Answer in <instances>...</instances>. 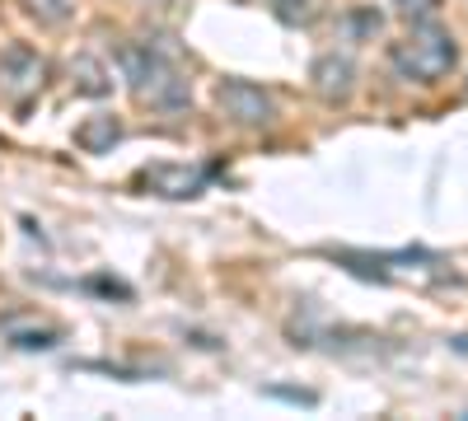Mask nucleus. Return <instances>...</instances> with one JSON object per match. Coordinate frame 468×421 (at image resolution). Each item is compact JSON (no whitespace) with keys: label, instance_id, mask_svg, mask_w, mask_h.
Returning <instances> with one entry per match:
<instances>
[{"label":"nucleus","instance_id":"1","mask_svg":"<svg viewBox=\"0 0 468 421\" xmlns=\"http://www.w3.org/2000/svg\"><path fill=\"white\" fill-rule=\"evenodd\" d=\"M117 66H122L132 94H136L145 108H154V112H183V108L192 103L187 75H183L160 47H141V43H132V47L117 52Z\"/></svg>","mask_w":468,"mask_h":421},{"label":"nucleus","instance_id":"2","mask_svg":"<svg viewBox=\"0 0 468 421\" xmlns=\"http://www.w3.org/2000/svg\"><path fill=\"white\" fill-rule=\"evenodd\" d=\"M459 61V43L450 28H436V24H417L403 43L388 47V66L399 70V80L408 85H436L454 70Z\"/></svg>","mask_w":468,"mask_h":421},{"label":"nucleus","instance_id":"3","mask_svg":"<svg viewBox=\"0 0 468 421\" xmlns=\"http://www.w3.org/2000/svg\"><path fill=\"white\" fill-rule=\"evenodd\" d=\"M216 99L225 108V118L239 122V127H271L277 122V103H271V94L253 80H220Z\"/></svg>","mask_w":468,"mask_h":421},{"label":"nucleus","instance_id":"4","mask_svg":"<svg viewBox=\"0 0 468 421\" xmlns=\"http://www.w3.org/2000/svg\"><path fill=\"white\" fill-rule=\"evenodd\" d=\"M43 80H48V61L37 57L33 47L15 43V47L0 52V94L5 99L24 103V99H33L37 89H43Z\"/></svg>","mask_w":468,"mask_h":421},{"label":"nucleus","instance_id":"5","mask_svg":"<svg viewBox=\"0 0 468 421\" xmlns=\"http://www.w3.org/2000/svg\"><path fill=\"white\" fill-rule=\"evenodd\" d=\"M314 89L328 99V103H342L346 94H351V80H356V66H351L346 57H337V52H328V57H319L314 61Z\"/></svg>","mask_w":468,"mask_h":421},{"label":"nucleus","instance_id":"6","mask_svg":"<svg viewBox=\"0 0 468 421\" xmlns=\"http://www.w3.org/2000/svg\"><path fill=\"white\" fill-rule=\"evenodd\" d=\"M145 178H150L154 193H165V197H197L207 187L202 169H178V164H160V169H150Z\"/></svg>","mask_w":468,"mask_h":421},{"label":"nucleus","instance_id":"7","mask_svg":"<svg viewBox=\"0 0 468 421\" xmlns=\"http://www.w3.org/2000/svg\"><path fill=\"white\" fill-rule=\"evenodd\" d=\"M70 85L80 94H90V99H103L112 89V75H108V66L99 57H75L70 61Z\"/></svg>","mask_w":468,"mask_h":421},{"label":"nucleus","instance_id":"8","mask_svg":"<svg viewBox=\"0 0 468 421\" xmlns=\"http://www.w3.org/2000/svg\"><path fill=\"white\" fill-rule=\"evenodd\" d=\"M75 141H80V150H90V155H103V150H112L117 141H122V122H117V118H108V112H99V118L80 122Z\"/></svg>","mask_w":468,"mask_h":421},{"label":"nucleus","instance_id":"9","mask_svg":"<svg viewBox=\"0 0 468 421\" xmlns=\"http://www.w3.org/2000/svg\"><path fill=\"white\" fill-rule=\"evenodd\" d=\"M28 15L43 19L48 28H61L75 19V0H28Z\"/></svg>","mask_w":468,"mask_h":421},{"label":"nucleus","instance_id":"10","mask_svg":"<svg viewBox=\"0 0 468 421\" xmlns=\"http://www.w3.org/2000/svg\"><path fill=\"white\" fill-rule=\"evenodd\" d=\"M394 5H399V15L412 19V24H431L436 10H441V0H394Z\"/></svg>","mask_w":468,"mask_h":421},{"label":"nucleus","instance_id":"11","mask_svg":"<svg viewBox=\"0 0 468 421\" xmlns=\"http://www.w3.org/2000/svg\"><path fill=\"white\" fill-rule=\"evenodd\" d=\"M277 5H282V10H286V15H295V5H300V10H304V0H277Z\"/></svg>","mask_w":468,"mask_h":421}]
</instances>
